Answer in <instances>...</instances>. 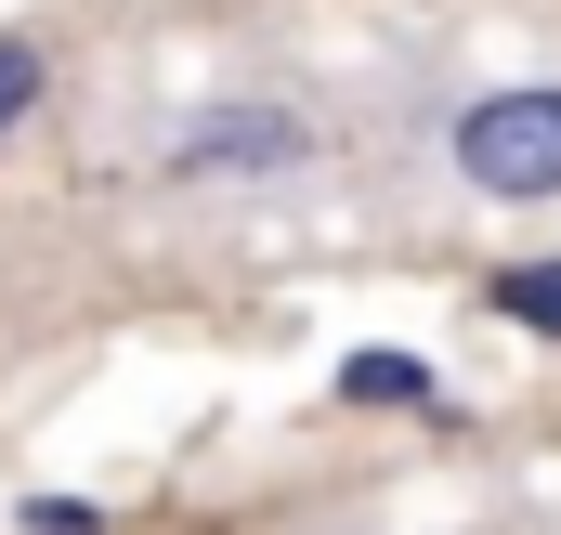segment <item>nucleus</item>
I'll use <instances>...</instances> for the list:
<instances>
[{
	"mask_svg": "<svg viewBox=\"0 0 561 535\" xmlns=\"http://www.w3.org/2000/svg\"><path fill=\"white\" fill-rule=\"evenodd\" d=\"M26 105H39V53H26V39H0V132H13Z\"/></svg>",
	"mask_w": 561,
	"mask_h": 535,
	"instance_id": "423d86ee",
	"label": "nucleus"
},
{
	"mask_svg": "<svg viewBox=\"0 0 561 535\" xmlns=\"http://www.w3.org/2000/svg\"><path fill=\"white\" fill-rule=\"evenodd\" d=\"M13 523H26V535H105V510H92V497H26Z\"/></svg>",
	"mask_w": 561,
	"mask_h": 535,
	"instance_id": "39448f33",
	"label": "nucleus"
},
{
	"mask_svg": "<svg viewBox=\"0 0 561 535\" xmlns=\"http://www.w3.org/2000/svg\"><path fill=\"white\" fill-rule=\"evenodd\" d=\"M340 405H431L419 353H340Z\"/></svg>",
	"mask_w": 561,
	"mask_h": 535,
	"instance_id": "7ed1b4c3",
	"label": "nucleus"
},
{
	"mask_svg": "<svg viewBox=\"0 0 561 535\" xmlns=\"http://www.w3.org/2000/svg\"><path fill=\"white\" fill-rule=\"evenodd\" d=\"M483 300H496L510 327H536V340H561V262H510L496 287H483Z\"/></svg>",
	"mask_w": 561,
	"mask_h": 535,
	"instance_id": "20e7f679",
	"label": "nucleus"
},
{
	"mask_svg": "<svg viewBox=\"0 0 561 535\" xmlns=\"http://www.w3.org/2000/svg\"><path fill=\"white\" fill-rule=\"evenodd\" d=\"M300 118L287 105H209V118H183L170 132V170L183 183H236V170H300Z\"/></svg>",
	"mask_w": 561,
	"mask_h": 535,
	"instance_id": "f03ea898",
	"label": "nucleus"
},
{
	"mask_svg": "<svg viewBox=\"0 0 561 535\" xmlns=\"http://www.w3.org/2000/svg\"><path fill=\"white\" fill-rule=\"evenodd\" d=\"M444 157H457L470 196H561V79H523V92L457 105Z\"/></svg>",
	"mask_w": 561,
	"mask_h": 535,
	"instance_id": "f257e3e1",
	"label": "nucleus"
}]
</instances>
